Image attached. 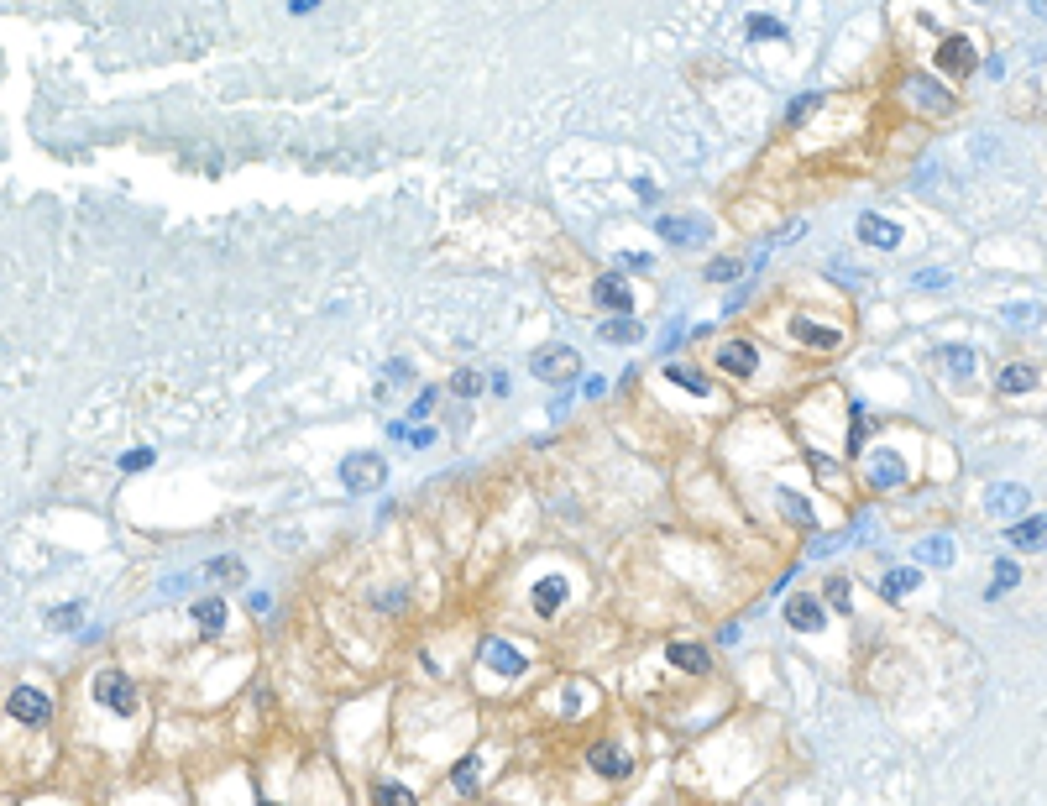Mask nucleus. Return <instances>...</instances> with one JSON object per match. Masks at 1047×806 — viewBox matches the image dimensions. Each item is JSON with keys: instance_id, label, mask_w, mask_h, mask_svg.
<instances>
[{"instance_id": "obj_30", "label": "nucleus", "mask_w": 1047, "mask_h": 806, "mask_svg": "<svg viewBox=\"0 0 1047 806\" xmlns=\"http://www.w3.org/2000/svg\"><path fill=\"white\" fill-rule=\"evenodd\" d=\"M749 37H775V43H786V21H775V16H749Z\"/></svg>"}, {"instance_id": "obj_21", "label": "nucleus", "mask_w": 1047, "mask_h": 806, "mask_svg": "<svg viewBox=\"0 0 1047 806\" xmlns=\"http://www.w3.org/2000/svg\"><path fill=\"white\" fill-rule=\"evenodd\" d=\"M937 361H942L953 377H974V367H980V356H974L969 345H942V351H937Z\"/></svg>"}, {"instance_id": "obj_22", "label": "nucleus", "mask_w": 1047, "mask_h": 806, "mask_svg": "<svg viewBox=\"0 0 1047 806\" xmlns=\"http://www.w3.org/2000/svg\"><path fill=\"white\" fill-rule=\"evenodd\" d=\"M906 89H911L922 105H932V111H948V105H953V95H948V89H937V84L922 79V74H917V79H906Z\"/></svg>"}, {"instance_id": "obj_41", "label": "nucleus", "mask_w": 1047, "mask_h": 806, "mask_svg": "<svg viewBox=\"0 0 1047 806\" xmlns=\"http://www.w3.org/2000/svg\"><path fill=\"white\" fill-rule=\"evenodd\" d=\"M152 461H158L152 451H126V456H120V471H147Z\"/></svg>"}, {"instance_id": "obj_39", "label": "nucleus", "mask_w": 1047, "mask_h": 806, "mask_svg": "<svg viewBox=\"0 0 1047 806\" xmlns=\"http://www.w3.org/2000/svg\"><path fill=\"white\" fill-rule=\"evenodd\" d=\"M849 602H854V597H849V581H843V576H833V581H827V608L849 613Z\"/></svg>"}, {"instance_id": "obj_16", "label": "nucleus", "mask_w": 1047, "mask_h": 806, "mask_svg": "<svg viewBox=\"0 0 1047 806\" xmlns=\"http://www.w3.org/2000/svg\"><path fill=\"white\" fill-rule=\"evenodd\" d=\"M1011 545H1016V550H1043L1047 545V514L1016 518V523H1011Z\"/></svg>"}, {"instance_id": "obj_15", "label": "nucleus", "mask_w": 1047, "mask_h": 806, "mask_svg": "<svg viewBox=\"0 0 1047 806\" xmlns=\"http://www.w3.org/2000/svg\"><path fill=\"white\" fill-rule=\"evenodd\" d=\"M870 482L874 487H901V482H906V461L896 456V451H874L870 456Z\"/></svg>"}, {"instance_id": "obj_26", "label": "nucleus", "mask_w": 1047, "mask_h": 806, "mask_svg": "<svg viewBox=\"0 0 1047 806\" xmlns=\"http://www.w3.org/2000/svg\"><path fill=\"white\" fill-rule=\"evenodd\" d=\"M665 377H671L676 388H686V393H697V399L707 393V377H702L697 367H681V361H671V367H665Z\"/></svg>"}, {"instance_id": "obj_33", "label": "nucleus", "mask_w": 1047, "mask_h": 806, "mask_svg": "<svg viewBox=\"0 0 1047 806\" xmlns=\"http://www.w3.org/2000/svg\"><path fill=\"white\" fill-rule=\"evenodd\" d=\"M865 440H870V414H865V408H854V424H849V451L859 456V451H865Z\"/></svg>"}, {"instance_id": "obj_18", "label": "nucleus", "mask_w": 1047, "mask_h": 806, "mask_svg": "<svg viewBox=\"0 0 1047 806\" xmlns=\"http://www.w3.org/2000/svg\"><path fill=\"white\" fill-rule=\"evenodd\" d=\"M665 660H671L676 670H692V676L712 670V655H707L702 644H671V649H665Z\"/></svg>"}, {"instance_id": "obj_42", "label": "nucleus", "mask_w": 1047, "mask_h": 806, "mask_svg": "<svg viewBox=\"0 0 1047 806\" xmlns=\"http://www.w3.org/2000/svg\"><path fill=\"white\" fill-rule=\"evenodd\" d=\"M817 105H822V95H802V100H796V105H791V126H796V120H802V115H812Z\"/></svg>"}, {"instance_id": "obj_27", "label": "nucleus", "mask_w": 1047, "mask_h": 806, "mask_svg": "<svg viewBox=\"0 0 1047 806\" xmlns=\"http://www.w3.org/2000/svg\"><path fill=\"white\" fill-rule=\"evenodd\" d=\"M408 383H414V367H408L404 356L383 361V393H393V388H408Z\"/></svg>"}, {"instance_id": "obj_4", "label": "nucleus", "mask_w": 1047, "mask_h": 806, "mask_svg": "<svg viewBox=\"0 0 1047 806\" xmlns=\"http://www.w3.org/2000/svg\"><path fill=\"white\" fill-rule=\"evenodd\" d=\"M5 712H11L16 723H27V728H43L48 712H53V701H48V691H37V686H16L11 696H5Z\"/></svg>"}, {"instance_id": "obj_38", "label": "nucleus", "mask_w": 1047, "mask_h": 806, "mask_svg": "<svg viewBox=\"0 0 1047 806\" xmlns=\"http://www.w3.org/2000/svg\"><path fill=\"white\" fill-rule=\"evenodd\" d=\"M780 508L796 518V523H812V508H807V498H802V492H780Z\"/></svg>"}, {"instance_id": "obj_7", "label": "nucleus", "mask_w": 1047, "mask_h": 806, "mask_svg": "<svg viewBox=\"0 0 1047 806\" xmlns=\"http://www.w3.org/2000/svg\"><path fill=\"white\" fill-rule=\"evenodd\" d=\"M786 624L802 629V633H817L822 624H827V608L817 602L812 592H796V597H786Z\"/></svg>"}, {"instance_id": "obj_31", "label": "nucleus", "mask_w": 1047, "mask_h": 806, "mask_svg": "<svg viewBox=\"0 0 1047 806\" xmlns=\"http://www.w3.org/2000/svg\"><path fill=\"white\" fill-rule=\"evenodd\" d=\"M372 806H414V791H404V786H377Z\"/></svg>"}, {"instance_id": "obj_44", "label": "nucleus", "mask_w": 1047, "mask_h": 806, "mask_svg": "<svg viewBox=\"0 0 1047 806\" xmlns=\"http://www.w3.org/2000/svg\"><path fill=\"white\" fill-rule=\"evenodd\" d=\"M430 440H435V430H430V424H424V430H408V446H430Z\"/></svg>"}, {"instance_id": "obj_40", "label": "nucleus", "mask_w": 1047, "mask_h": 806, "mask_svg": "<svg viewBox=\"0 0 1047 806\" xmlns=\"http://www.w3.org/2000/svg\"><path fill=\"white\" fill-rule=\"evenodd\" d=\"M953 283V273L948 267H927V273H917V288H948Z\"/></svg>"}, {"instance_id": "obj_29", "label": "nucleus", "mask_w": 1047, "mask_h": 806, "mask_svg": "<svg viewBox=\"0 0 1047 806\" xmlns=\"http://www.w3.org/2000/svg\"><path fill=\"white\" fill-rule=\"evenodd\" d=\"M205 576H221V581H246V566L236 561V555H221V561H210Z\"/></svg>"}, {"instance_id": "obj_43", "label": "nucleus", "mask_w": 1047, "mask_h": 806, "mask_svg": "<svg viewBox=\"0 0 1047 806\" xmlns=\"http://www.w3.org/2000/svg\"><path fill=\"white\" fill-rule=\"evenodd\" d=\"M246 608H252V613H257V618H268V608H273V602H268V597H262V592H252V597H246Z\"/></svg>"}, {"instance_id": "obj_1", "label": "nucleus", "mask_w": 1047, "mask_h": 806, "mask_svg": "<svg viewBox=\"0 0 1047 806\" xmlns=\"http://www.w3.org/2000/svg\"><path fill=\"white\" fill-rule=\"evenodd\" d=\"M529 372L539 377V383H571V377H582V356H577V345L555 341V345H539L534 356H529Z\"/></svg>"}, {"instance_id": "obj_20", "label": "nucleus", "mask_w": 1047, "mask_h": 806, "mask_svg": "<svg viewBox=\"0 0 1047 806\" xmlns=\"http://www.w3.org/2000/svg\"><path fill=\"white\" fill-rule=\"evenodd\" d=\"M194 624H199V633H221L226 629V602L221 597H199L194 602Z\"/></svg>"}, {"instance_id": "obj_19", "label": "nucleus", "mask_w": 1047, "mask_h": 806, "mask_svg": "<svg viewBox=\"0 0 1047 806\" xmlns=\"http://www.w3.org/2000/svg\"><path fill=\"white\" fill-rule=\"evenodd\" d=\"M922 586V571L917 566H896V571H885V581H880V592L896 602V597H906V592H917Z\"/></svg>"}, {"instance_id": "obj_28", "label": "nucleus", "mask_w": 1047, "mask_h": 806, "mask_svg": "<svg viewBox=\"0 0 1047 806\" xmlns=\"http://www.w3.org/2000/svg\"><path fill=\"white\" fill-rule=\"evenodd\" d=\"M477 775H482V754H466L461 764L451 770V780H456V791H471V786H477Z\"/></svg>"}, {"instance_id": "obj_11", "label": "nucleus", "mask_w": 1047, "mask_h": 806, "mask_svg": "<svg viewBox=\"0 0 1047 806\" xmlns=\"http://www.w3.org/2000/svg\"><path fill=\"white\" fill-rule=\"evenodd\" d=\"M482 660H487V670H498V676H524V655L514 644H503V639H487L482 644Z\"/></svg>"}, {"instance_id": "obj_8", "label": "nucleus", "mask_w": 1047, "mask_h": 806, "mask_svg": "<svg viewBox=\"0 0 1047 806\" xmlns=\"http://www.w3.org/2000/svg\"><path fill=\"white\" fill-rule=\"evenodd\" d=\"M655 230H660L665 241H676V246H692V241H707V236H712L707 221H686V215H660Z\"/></svg>"}, {"instance_id": "obj_9", "label": "nucleus", "mask_w": 1047, "mask_h": 806, "mask_svg": "<svg viewBox=\"0 0 1047 806\" xmlns=\"http://www.w3.org/2000/svg\"><path fill=\"white\" fill-rule=\"evenodd\" d=\"M791 336H796L802 345H812V351H838V341H843L833 325H817V320H807V314L791 320Z\"/></svg>"}, {"instance_id": "obj_34", "label": "nucleus", "mask_w": 1047, "mask_h": 806, "mask_svg": "<svg viewBox=\"0 0 1047 806\" xmlns=\"http://www.w3.org/2000/svg\"><path fill=\"white\" fill-rule=\"evenodd\" d=\"M79 618H84V608H79V602H68V608H58V613H48V629L68 633V629H79Z\"/></svg>"}, {"instance_id": "obj_45", "label": "nucleus", "mask_w": 1047, "mask_h": 806, "mask_svg": "<svg viewBox=\"0 0 1047 806\" xmlns=\"http://www.w3.org/2000/svg\"><path fill=\"white\" fill-rule=\"evenodd\" d=\"M262 806H273V802H262Z\"/></svg>"}, {"instance_id": "obj_6", "label": "nucleus", "mask_w": 1047, "mask_h": 806, "mask_svg": "<svg viewBox=\"0 0 1047 806\" xmlns=\"http://www.w3.org/2000/svg\"><path fill=\"white\" fill-rule=\"evenodd\" d=\"M1027 503H1032V492L1016 487V482H995V487L985 492V508L995 518H1027Z\"/></svg>"}, {"instance_id": "obj_5", "label": "nucleus", "mask_w": 1047, "mask_h": 806, "mask_svg": "<svg viewBox=\"0 0 1047 806\" xmlns=\"http://www.w3.org/2000/svg\"><path fill=\"white\" fill-rule=\"evenodd\" d=\"M937 68H942L948 79H969V74L980 68L974 43H969V37H942V43H937Z\"/></svg>"}, {"instance_id": "obj_14", "label": "nucleus", "mask_w": 1047, "mask_h": 806, "mask_svg": "<svg viewBox=\"0 0 1047 806\" xmlns=\"http://www.w3.org/2000/svg\"><path fill=\"white\" fill-rule=\"evenodd\" d=\"M717 367H723V372H733V377H755L759 356H755V345H749V341H728L723 351H717Z\"/></svg>"}, {"instance_id": "obj_12", "label": "nucleus", "mask_w": 1047, "mask_h": 806, "mask_svg": "<svg viewBox=\"0 0 1047 806\" xmlns=\"http://www.w3.org/2000/svg\"><path fill=\"white\" fill-rule=\"evenodd\" d=\"M586 759H592V770H597V775H608V780H624V775L634 770V764H629V754H624V748H613V744H592V748H586Z\"/></svg>"}, {"instance_id": "obj_23", "label": "nucleus", "mask_w": 1047, "mask_h": 806, "mask_svg": "<svg viewBox=\"0 0 1047 806\" xmlns=\"http://www.w3.org/2000/svg\"><path fill=\"white\" fill-rule=\"evenodd\" d=\"M917 561H922V566H953V539H948V534L922 539V545H917Z\"/></svg>"}, {"instance_id": "obj_17", "label": "nucleus", "mask_w": 1047, "mask_h": 806, "mask_svg": "<svg viewBox=\"0 0 1047 806\" xmlns=\"http://www.w3.org/2000/svg\"><path fill=\"white\" fill-rule=\"evenodd\" d=\"M561 602H566V576H545V581L534 586V613H539V618H555Z\"/></svg>"}, {"instance_id": "obj_37", "label": "nucleus", "mask_w": 1047, "mask_h": 806, "mask_svg": "<svg viewBox=\"0 0 1047 806\" xmlns=\"http://www.w3.org/2000/svg\"><path fill=\"white\" fill-rule=\"evenodd\" d=\"M1016 581H1021V571H1016L1011 561H1000V566H995V586H985V597H1000V592L1016 586Z\"/></svg>"}, {"instance_id": "obj_10", "label": "nucleus", "mask_w": 1047, "mask_h": 806, "mask_svg": "<svg viewBox=\"0 0 1047 806\" xmlns=\"http://www.w3.org/2000/svg\"><path fill=\"white\" fill-rule=\"evenodd\" d=\"M859 241H865V246H880V252H890V246H901V226H896V221H885V215H859Z\"/></svg>"}, {"instance_id": "obj_3", "label": "nucleus", "mask_w": 1047, "mask_h": 806, "mask_svg": "<svg viewBox=\"0 0 1047 806\" xmlns=\"http://www.w3.org/2000/svg\"><path fill=\"white\" fill-rule=\"evenodd\" d=\"M95 701H100L105 712H116V717H131V712H136V686H131L120 670H100V676H95Z\"/></svg>"}, {"instance_id": "obj_2", "label": "nucleus", "mask_w": 1047, "mask_h": 806, "mask_svg": "<svg viewBox=\"0 0 1047 806\" xmlns=\"http://www.w3.org/2000/svg\"><path fill=\"white\" fill-rule=\"evenodd\" d=\"M341 482H346L351 492H377L388 482V461L377 456V451H356V456L341 461Z\"/></svg>"}, {"instance_id": "obj_35", "label": "nucleus", "mask_w": 1047, "mask_h": 806, "mask_svg": "<svg viewBox=\"0 0 1047 806\" xmlns=\"http://www.w3.org/2000/svg\"><path fill=\"white\" fill-rule=\"evenodd\" d=\"M451 393H456V399H477V393H482V372H456V377H451Z\"/></svg>"}, {"instance_id": "obj_24", "label": "nucleus", "mask_w": 1047, "mask_h": 806, "mask_svg": "<svg viewBox=\"0 0 1047 806\" xmlns=\"http://www.w3.org/2000/svg\"><path fill=\"white\" fill-rule=\"evenodd\" d=\"M602 341H613V345H629V341H640V325L629 320V314H613V320H602V330H597Z\"/></svg>"}, {"instance_id": "obj_36", "label": "nucleus", "mask_w": 1047, "mask_h": 806, "mask_svg": "<svg viewBox=\"0 0 1047 806\" xmlns=\"http://www.w3.org/2000/svg\"><path fill=\"white\" fill-rule=\"evenodd\" d=\"M1005 320L1011 325H1037L1043 320V304H1005Z\"/></svg>"}, {"instance_id": "obj_32", "label": "nucleus", "mask_w": 1047, "mask_h": 806, "mask_svg": "<svg viewBox=\"0 0 1047 806\" xmlns=\"http://www.w3.org/2000/svg\"><path fill=\"white\" fill-rule=\"evenodd\" d=\"M739 273H744V262H733V257H712V262H707V278H712V283H728V278H739Z\"/></svg>"}, {"instance_id": "obj_13", "label": "nucleus", "mask_w": 1047, "mask_h": 806, "mask_svg": "<svg viewBox=\"0 0 1047 806\" xmlns=\"http://www.w3.org/2000/svg\"><path fill=\"white\" fill-rule=\"evenodd\" d=\"M597 304L613 309V314H629V309H634V293H629V283H624L618 273H602V278H597Z\"/></svg>"}, {"instance_id": "obj_25", "label": "nucleus", "mask_w": 1047, "mask_h": 806, "mask_svg": "<svg viewBox=\"0 0 1047 806\" xmlns=\"http://www.w3.org/2000/svg\"><path fill=\"white\" fill-rule=\"evenodd\" d=\"M1032 383H1037V372H1032V367H1005V372H1000V383H995V388H1000V393H1005V399H1016V393H1027V388H1032Z\"/></svg>"}]
</instances>
